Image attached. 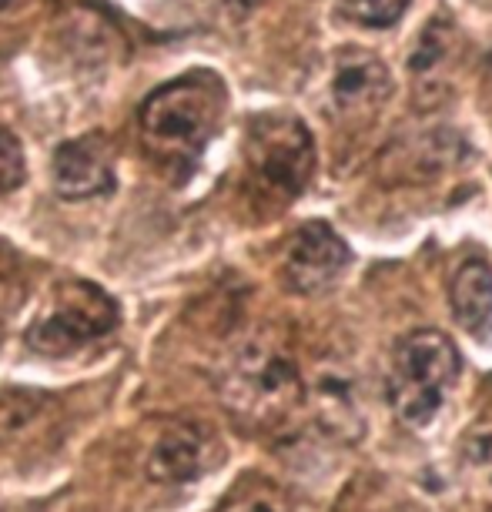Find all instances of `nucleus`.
Segmentation results:
<instances>
[{
  "mask_svg": "<svg viewBox=\"0 0 492 512\" xmlns=\"http://www.w3.org/2000/svg\"><path fill=\"white\" fill-rule=\"evenodd\" d=\"M225 114V88L211 71H188L164 84L138 111V128L154 158L168 164H195L218 134Z\"/></svg>",
  "mask_w": 492,
  "mask_h": 512,
  "instance_id": "1",
  "label": "nucleus"
},
{
  "mask_svg": "<svg viewBox=\"0 0 492 512\" xmlns=\"http://www.w3.org/2000/svg\"><path fill=\"white\" fill-rule=\"evenodd\" d=\"M302 372L295 365V355L275 335H252L238 345L231 362L225 365V392L228 409L245 422L272 425L282 422L288 412L302 402Z\"/></svg>",
  "mask_w": 492,
  "mask_h": 512,
  "instance_id": "2",
  "label": "nucleus"
},
{
  "mask_svg": "<svg viewBox=\"0 0 492 512\" xmlns=\"http://www.w3.org/2000/svg\"><path fill=\"white\" fill-rule=\"evenodd\" d=\"M456 379H459L456 345L442 332H436V328L412 332L392 352L389 402L405 425L426 429L442 412Z\"/></svg>",
  "mask_w": 492,
  "mask_h": 512,
  "instance_id": "3",
  "label": "nucleus"
},
{
  "mask_svg": "<svg viewBox=\"0 0 492 512\" xmlns=\"http://www.w3.org/2000/svg\"><path fill=\"white\" fill-rule=\"evenodd\" d=\"M248 168L258 188L275 198L302 195L315 171V141L308 128L292 114H268L248 131Z\"/></svg>",
  "mask_w": 492,
  "mask_h": 512,
  "instance_id": "4",
  "label": "nucleus"
},
{
  "mask_svg": "<svg viewBox=\"0 0 492 512\" xmlns=\"http://www.w3.org/2000/svg\"><path fill=\"white\" fill-rule=\"evenodd\" d=\"M118 325V305L88 282H67L54 292L51 308L27 332V342L47 355H64L104 338Z\"/></svg>",
  "mask_w": 492,
  "mask_h": 512,
  "instance_id": "5",
  "label": "nucleus"
},
{
  "mask_svg": "<svg viewBox=\"0 0 492 512\" xmlns=\"http://www.w3.org/2000/svg\"><path fill=\"white\" fill-rule=\"evenodd\" d=\"M349 262H352L349 245H345L325 221H312V225L298 228L292 245H288L285 278L295 292L315 295V292H325V288L349 268Z\"/></svg>",
  "mask_w": 492,
  "mask_h": 512,
  "instance_id": "6",
  "label": "nucleus"
},
{
  "mask_svg": "<svg viewBox=\"0 0 492 512\" xmlns=\"http://www.w3.org/2000/svg\"><path fill=\"white\" fill-rule=\"evenodd\" d=\"M221 446L201 422H171L154 439L148 456V476L154 482H191L218 466Z\"/></svg>",
  "mask_w": 492,
  "mask_h": 512,
  "instance_id": "7",
  "label": "nucleus"
},
{
  "mask_svg": "<svg viewBox=\"0 0 492 512\" xmlns=\"http://www.w3.org/2000/svg\"><path fill=\"white\" fill-rule=\"evenodd\" d=\"M302 395H308L318 422L328 432H335L342 439H355L362 432V395L359 385H355V375L342 362L318 365Z\"/></svg>",
  "mask_w": 492,
  "mask_h": 512,
  "instance_id": "8",
  "label": "nucleus"
},
{
  "mask_svg": "<svg viewBox=\"0 0 492 512\" xmlns=\"http://www.w3.org/2000/svg\"><path fill=\"white\" fill-rule=\"evenodd\" d=\"M54 188L61 198H94L111 191L114 168L108 158V144L98 134L67 141L54 151Z\"/></svg>",
  "mask_w": 492,
  "mask_h": 512,
  "instance_id": "9",
  "label": "nucleus"
},
{
  "mask_svg": "<svg viewBox=\"0 0 492 512\" xmlns=\"http://www.w3.org/2000/svg\"><path fill=\"white\" fill-rule=\"evenodd\" d=\"M392 94V77L385 71L379 57L362 54V51H345L339 57L332 77V101L339 114H372L382 108V101Z\"/></svg>",
  "mask_w": 492,
  "mask_h": 512,
  "instance_id": "10",
  "label": "nucleus"
},
{
  "mask_svg": "<svg viewBox=\"0 0 492 512\" xmlns=\"http://www.w3.org/2000/svg\"><path fill=\"white\" fill-rule=\"evenodd\" d=\"M449 305L456 322L469 335L489 338L492 335V265L482 258H472L456 272L449 288Z\"/></svg>",
  "mask_w": 492,
  "mask_h": 512,
  "instance_id": "11",
  "label": "nucleus"
},
{
  "mask_svg": "<svg viewBox=\"0 0 492 512\" xmlns=\"http://www.w3.org/2000/svg\"><path fill=\"white\" fill-rule=\"evenodd\" d=\"M47 402L41 395L31 392H14L0 399V446H11V442L24 439L31 432V425L44 419Z\"/></svg>",
  "mask_w": 492,
  "mask_h": 512,
  "instance_id": "12",
  "label": "nucleus"
},
{
  "mask_svg": "<svg viewBox=\"0 0 492 512\" xmlns=\"http://www.w3.org/2000/svg\"><path fill=\"white\" fill-rule=\"evenodd\" d=\"M459 459L466 472L492 486V415L472 422L459 439Z\"/></svg>",
  "mask_w": 492,
  "mask_h": 512,
  "instance_id": "13",
  "label": "nucleus"
},
{
  "mask_svg": "<svg viewBox=\"0 0 492 512\" xmlns=\"http://www.w3.org/2000/svg\"><path fill=\"white\" fill-rule=\"evenodd\" d=\"M409 4L412 0H345V11H349L355 24L372 27V31H385V27L402 21Z\"/></svg>",
  "mask_w": 492,
  "mask_h": 512,
  "instance_id": "14",
  "label": "nucleus"
},
{
  "mask_svg": "<svg viewBox=\"0 0 492 512\" xmlns=\"http://www.w3.org/2000/svg\"><path fill=\"white\" fill-rule=\"evenodd\" d=\"M24 181V151L11 131L0 128V195L21 188Z\"/></svg>",
  "mask_w": 492,
  "mask_h": 512,
  "instance_id": "15",
  "label": "nucleus"
},
{
  "mask_svg": "<svg viewBox=\"0 0 492 512\" xmlns=\"http://www.w3.org/2000/svg\"><path fill=\"white\" fill-rule=\"evenodd\" d=\"M221 512H285V502L275 489L252 486V489H241L235 499H228V506Z\"/></svg>",
  "mask_w": 492,
  "mask_h": 512,
  "instance_id": "16",
  "label": "nucleus"
},
{
  "mask_svg": "<svg viewBox=\"0 0 492 512\" xmlns=\"http://www.w3.org/2000/svg\"><path fill=\"white\" fill-rule=\"evenodd\" d=\"M21 4H24V0H0V17H4V14H14Z\"/></svg>",
  "mask_w": 492,
  "mask_h": 512,
  "instance_id": "17",
  "label": "nucleus"
},
{
  "mask_svg": "<svg viewBox=\"0 0 492 512\" xmlns=\"http://www.w3.org/2000/svg\"><path fill=\"white\" fill-rule=\"evenodd\" d=\"M231 7H235V11H252V7L258 4V0H228Z\"/></svg>",
  "mask_w": 492,
  "mask_h": 512,
  "instance_id": "18",
  "label": "nucleus"
}]
</instances>
